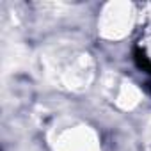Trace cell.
<instances>
[{
    "instance_id": "obj_1",
    "label": "cell",
    "mask_w": 151,
    "mask_h": 151,
    "mask_svg": "<svg viewBox=\"0 0 151 151\" xmlns=\"http://www.w3.org/2000/svg\"><path fill=\"white\" fill-rule=\"evenodd\" d=\"M133 60H135V64H137L139 69H142L144 73H147L149 77H151V60L146 55V52L140 50L139 46H135V50H133Z\"/></svg>"
}]
</instances>
